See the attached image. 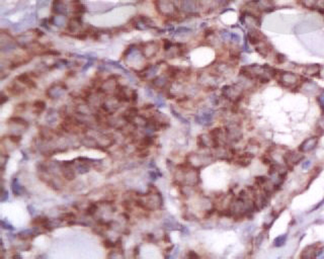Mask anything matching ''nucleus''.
<instances>
[{"label": "nucleus", "instance_id": "2eb2a0df", "mask_svg": "<svg viewBox=\"0 0 324 259\" xmlns=\"http://www.w3.org/2000/svg\"><path fill=\"white\" fill-rule=\"evenodd\" d=\"M97 209H99V206H97V204L95 203H92L90 204L89 206H88V208L85 209V213H86V214H88V216H93L95 213H96Z\"/></svg>", "mask_w": 324, "mask_h": 259}, {"label": "nucleus", "instance_id": "dca6fc26", "mask_svg": "<svg viewBox=\"0 0 324 259\" xmlns=\"http://www.w3.org/2000/svg\"><path fill=\"white\" fill-rule=\"evenodd\" d=\"M261 160L264 165H269V166L274 163V161L271 160V158L269 156H267V155H262V156L261 157Z\"/></svg>", "mask_w": 324, "mask_h": 259}, {"label": "nucleus", "instance_id": "9d476101", "mask_svg": "<svg viewBox=\"0 0 324 259\" xmlns=\"http://www.w3.org/2000/svg\"><path fill=\"white\" fill-rule=\"evenodd\" d=\"M300 2L307 9H314L318 4V0H300Z\"/></svg>", "mask_w": 324, "mask_h": 259}, {"label": "nucleus", "instance_id": "f8f14e48", "mask_svg": "<svg viewBox=\"0 0 324 259\" xmlns=\"http://www.w3.org/2000/svg\"><path fill=\"white\" fill-rule=\"evenodd\" d=\"M286 241H287V234H284V235H281L274 239V245L276 246V247H282V246L285 245Z\"/></svg>", "mask_w": 324, "mask_h": 259}, {"label": "nucleus", "instance_id": "423d86ee", "mask_svg": "<svg viewBox=\"0 0 324 259\" xmlns=\"http://www.w3.org/2000/svg\"><path fill=\"white\" fill-rule=\"evenodd\" d=\"M254 2L258 10H266L274 5V0H255Z\"/></svg>", "mask_w": 324, "mask_h": 259}, {"label": "nucleus", "instance_id": "412c9836", "mask_svg": "<svg viewBox=\"0 0 324 259\" xmlns=\"http://www.w3.org/2000/svg\"><path fill=\"white\" fill-rule=\"evenodd\" d=\"M186 257H190V258H195L196 257V258H198L200 256H198V254L195 252V251L190 250V251H188V253L186 254Z\"/></svg>", "mask_w": 324, "mask_h": 259}, {"label": "nucleus", "instance_id": "aec40b11", "mask_svg": "<svg viewBox=\"0 0 324 259\" xmlns=\"http://www.w3.org/2000/svg\"><path fill=\"white\" fill-rule=\"evenodd\" d=\"M276 60H277V62H278V63L282 64V63H284L285 61H286V57H285L284 55H282V54H277Z\"/></svg>", "mask_w": 324, "mask_h": 259}, {"label": "nucleus", "instance_id": "9b49d317", "mask_svg": "<svg viewBox=\"0 0 324 259\" xmlns=\"http://www.w3.org/2000/svg\"><path fill=\"white\" fill-rule=\"evenodd\" d=\"M154 143V139L153 137H150V136H146V137H144L143 139H142L141 143H140V146H141V148H148L153 145Z\"/></svg>", "mask_w": 324, "mask_h": 259}, {"label": "nucleus", "instance_id": "0eeeda50", "mask_svg": "<svg viewBox=\"0 0 324 259\" xmlns=\"http://www.w3.org/2000/svg\"><path fill=\"white\" fill-rule=\"evenodd\" d=\"M181 7L185 12H193L196 10L195 0H181Z\"/></svg>", "mask_w": 324, "mask_h": 259}, {"label": "nucleus", "instance_id": "7ed1b4c3", "mask_svg": "<svg viewBox=\"0 0 324 259\" xmlns=\"http://www.w3.org/2000/svg\"><path fill=\"white\" fill-rule=\"evenodd\" d=\"M319 142V138L318 137H311L308 138L304 141L299 147V151L302 153H306V152H310L312 151L313 149H315L316 146H317Z\"/></svg>", "mask_w": 324, "mask_h": 259}, {"label": "nucleus", "instance_id": "1a4fd4ad", "mask_svg": "<svg viewBox=\"0 0 324 259\" xmlns=\"http://www.w3.org/2000/svg\"><path fill=\"white\" fill-rule=\"evenodd\" d=\"M269 181V179L266 176H263V175H259V176H256L254 178V183L256 184L257 188H262Z\"/></svg>", "mask_w": 324, "mask_h": 259}, {"label": "nucleus", "instance_id": "5701e85b", "mask_svg": "<svg viewBox=\"0 0 324 259\" xmlns=\"http://www.w3.org/2000/svg\"><path fill=\"white\" fill-rule=\"evenodd\" d=\"M145 240L148 241V242H152L154 240V235L153 234H146L145 235Z\"/></svg>", "mask_w": 324, "mask_h": 259}, {"label": "nucleus", "instance_id": "6e6552de", "mask_svg": "<svg viewBox=\"0 0 324 259\" xmlns=\"http://www.w3.org/2000/svg\"><path fill=\"white\" fill-rule=\"evenodd\" d=\"M48 223H49V219L47 218V217L40 216V217H36L35 219H33L31 222V225L36 226V227H45V226H47Z\"/></svg>", "mask_w": 324, "mask_h": 259}, {"label": "nucleus", "instance_id": "4468645a", "mask_svg": "<svg viewBox=\"0 0 324 259\" xmlns=\"http://www.w3.org/2000/svg\"><path fill=\"white\" fill-rule=\"evenodd\" d=\"M75 219H76V216H75V214L72 213V212L65 213L60 217L61 221H65V222H68V223H70V221H73V220H75Z\"/></svg>", "mask_w": 324, "mask_h": 259}, {"label": "nucleus", "instance_id": "b1692460", "mask_svg": "<svg viewBox=\"0 0 324 259\" xmlns=\"http://www.w3.org/2000/svg\"><path fill=\"white\" fill-rule=\"evenodd\" d=\"M319 74H320L321 77L324 78V69H321V70H320V73H319Z\"/></svg>", "mask_w": 324, "mask_h": 259}, {"label": "nucleus", "instance_id": "a211bd4d", "mask_svg": "<svg viewBox=\"0 0 324 259\" xmlns=\"http://www.w3.org/2000/svg\"><path fill=\"white\" fill-rule=\"evenodd\" d=\"M8 139L10 140L12 143H14V144H18V143L20 142L21 137L20 136H9Z\"/></svg>", "mask_w": 324, "mask_h": 259}, {"label": "nucleus", "instance_id": "39448f33", "mask_svg": "<svg viewBox=\"0 0 324 259\" xmlns=\"http://www.w3.org/2000/svg\"><path fill=\"white\" fill-rule=\"evenodd\" d=\"M321 70V66L319 64H311V65H307L305 69H304V72L307 75L310 76H316L320 73Z\"/></svg>", "mask_w": 324, "mask_h": 259}, {"label": "nucleus", "instance_id": "6ab92c4d", "mask_svg": "<svg viewBox=\"0 0 324 259\" xmlns=\"http://www.w3.org/2000/svg\"><path fill=\"white\" fill-rule=\"evenodd\" d=\"M262 240H263V234L261 233L256 237V239H255V245H256V247H259V246L261 245Z\"/></svg>", "mask_w": 324, "mask_h": 259}, {"label": "nucleus", "instance_id": "f3484780", "mask_svg": "<svg viewBox=\"0 0 324 259\" xmlns=\"http://www.w3.org/2000/svg\"><path fill=\"white\" fill-rule=\"evenodd\" d=\"M102 245H104V247L107 248V249L115 248V243L112 242V241L109 240V239H105V240H104V242H102Z\"/></svg>", "mask_w": 324, "mask_h": 259}, {"label": "nucleus", "instance_id": "f257e3e1", "mask_svg": "<svg viewBox=\"0 0 324 259\" xmlns=\"http://www.w3.org/2000/svg\"><path fill=\"white\" fill-rule=\"evenodd\" d=\"M278 80L282 85L285 86V87L291 88L298 84L299 77L296 75V74H294L292 72H281V73H279Z\"/></svg>", "mask_w": 324, "mask_h": 259}, {"label": "nucleus", "instance_id": "ddd939ff", "mask_svg": "<svg viewBox=\"0 0 324 259\" xmlns=\"http://www.w3.org/2000/svg\"><path fill=\"white\" fill-rule=\"evenodd\" d=\"M46 104L44 101H41V100H38L34 103V109H35V112L36 115H40L41 112H43V110L45 109Z\"/></svg>", "mask_w": 324, "mask_h": 259}, {"label": "nucleus", "instance_id": "f03ea898", "mask_svg": "<svg viewBox=\"0 0 324 259\" xmlns=\"http://www.w3.org/2000/svg\"><path fill=\"white\" fill-rule=\"evenodd\" d=\"M247 39H248L249 43L251 44V45L257 46L261 43H262V42H264L266 36H264L259 31H257L255 28H249L248 34H247Z\"/></svg>", "mask_w": 324, "mask_h": 259}, {"label": "nucleus", "instance_id": "4be33fe9", "mask_svg": "<svg viewBox=\"0 0 324 259\" xmlns=\"http://www.w3.org/2000/svg\"><path fill=\"white\" fill-rule=\"evenodd\" d=\"M311 165V161L310 160H306V161L303 162V164H302V168L303 169H308L309 167H310Z\"/></svg>", "mask_w": 324, "mask_h": 259}, {"label": "nucleus", "instance_id": "20e7f679", "mask_svg": "<svg viewBox=\"0 0 324 259\" xmlns=\"http://www.w3.org/2000/svg\"><path fill=\"white\" fill-rule=\"evenodd\" d=\"M319 247V243H316L314 245H310L307 246V247L304 249L303 252L300 255L301 258H313V257H317L319 255L318 251L320 249H318Z\"/></svg>", "mask_w": 324, "mask_h": 259}]
</instances>
